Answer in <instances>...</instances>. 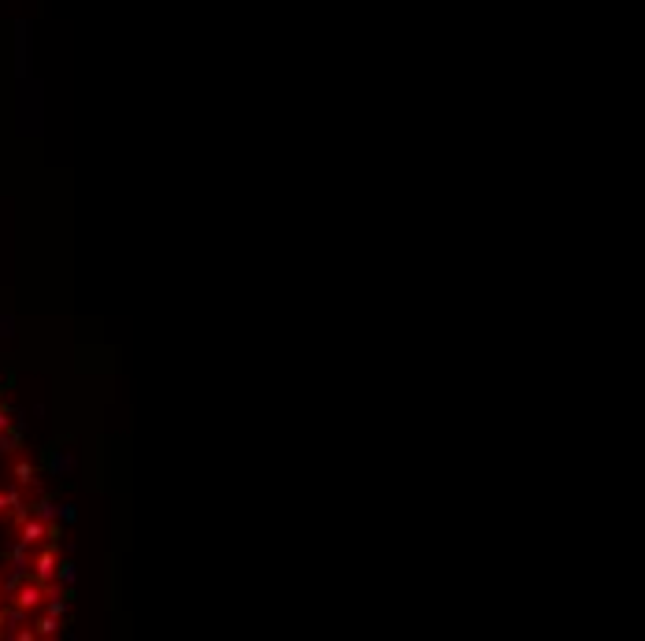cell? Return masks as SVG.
<instances>
[{"label": "cell", "mask_w": 645, "mask_h": 641, "mask_svg": "<svg viewBox=\"0 0 645 641\" xmlns=\"http://www.w3.org/2000/svg\"><path fill=\"white\" fill-rule=\"evenodd\" d=\"M41 601H45V582H30V586H23V590H19V597H15V604L23 608V612H30V608H37Z\"/></svg>", "instance_id": "6da1fadb"}, {"label": "cell", "mask_w": 645, "mask_h": 641, "mask_svg": "<svg viewBox=\"0 0 645 641\" xmlns=\"http://www.w3.org/2000/svg\"><path fill=\"white\" fill-rule=\"evenodd\" d=\"M56 568H60V563H56V552H41V556L34 560V579L49 586V579L56 574Z\"/></svg>", "instance_id": "7a4b0ae2"}, {"label": "cell", "mask_w": 645, "mask_h": 641, "mask_svg": "<svg viewBox=\"0 0 645 641\" xmlns=\"http://www.w3.org/2000/svg\"><path fill=\"white\" fill-rule=\"evenodd\" d=\"M49 534V527H45V519H30L26 527H23V545H37L41 538Z\"/></svg>", "instance_id": "3957f363"}, {"label": "cell", "mask_w": 645, "mask_h": 641, "mask_svg": "<svg viewBox=\"0 0 645 641\" xmlns=\"http://www.w3.org/2000/svg\"><path fill=\"white\" fill-rule=\"evenodd\" d=\"M56 630H60V623H56V615H45V619H37V634H56Z\"/></svg>", "instance_id": "277c9868"}, {"label": "cell", "mask_w": 645, "mask_h": 641, "mask_svg": "<svg viewBox=\"0 0 645 641\" xmlns=\"http://www.w3.org/2000/svg\"><path fill=\"white\" fill-rule=\"evenodd\" d=\"M15 478H19L23 486H26V482H34V467H30L26 460H23V464H15Z\"/></svg>", "instance_id": "5b68a950"}, {"label": "cell", "mask_w": 645, "mask_h": 641, "mask_svg": "<svg viewBox=\"0 0 645 641\" xmlns=\"http://www.w3.org/2000/svg\"><path fill=\"white\" fill-rule=\"evenodd\" d=\"M60 579H63V582L74 579V563H60Z\"/></svg>", "instance_id": "8992f818"}, {"label": "cell", "mask_w": 645, "mask_h": 641, "mask_svg": "<svg viewBox=\"0 0 645 641\" xmlns=\"http://www.w3.org/2000/svg\"><path fill=\"white\" fill-rule=\"evenodd\" d=\"M63 608H67V601H52L49 612H52V615H63Z\"/></svg>", "instance_id": "52a82bcc"}]
</instances>
